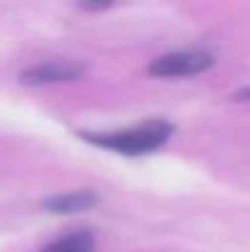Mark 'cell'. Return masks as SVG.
Listing matches in <instances>:
<instances>
[{
	"label": "cell",
	"instance_id": "cell-1",
	"mask_svg": "<svg viewBox=\"0 0 250 252\" xmlns=\"http://www.w3.org/2000/svg\"><path fill=\"white\" fill-rule=\"evenodd\" d=\"M172 135H174V125H169L165 120H147V123H140L135 127L115 130V132H98V135L81 132L86 142L103 147L108 152L125 155V157L150 155V152L160 150L162 145H167Z\"/></svg>",
	"mask_w": 250,
	"mask_h": 252
},
{
	"label": "cell",
	"instance_id": "cell-6",
	"mask_svg": "<svg viewBox=\"0 0 250 252\" xmlns=\"http://www.w3.org/2000/svg\"><path fill=\"white\" fill-rule=\"evenodd\" d=\"M83 10H91V12H98V10H108L110 5H115V0H79Z\"/></svg>",
	"mask_w": 250,
	"mask_h": 252
},
{
	"label": "cell",
	"instance_id": "cell-2",
	"mask_svg": "<svg viewBox=\"0 0 250 252\" xmlns=\"http://www.w3.org/2000/svg\"><path fill=\"white\" fill-rule=\"evenodd\" d=\"M214 66V54L201 49H184V52H169L155 59L147 71L155 79H189L196 74H204Z\"/></svg>",
	"mask_w": 250,
	"mask_h": 252
},
{
	"label": "cell",
	"instance_id": "cell-4",
	"mask_svg": "<svg viewBox=\"0 0 250 252\" xmlns=\"http://www.w3.org/2000/svg\"><path fill=\"white\" fill-rule=\"evenodd\" d=\"M42 206H44V211H49V213L71 216V213H83V211L98 206V196H96L91 189H79V191H67V193L52 196V198H47Z\"/></svg>",
	"mask_w": 250,
	"mask_h": 252
},
{
	"label": "cell",
	"instance_id": "cell-5",
	"mask_svg": "<svg viewBox=\"0 0 250 252\" xmlns=\"http://www.w3.org/2000/svg\"><path fill=\"white\" fill-rule=\"evenodd\" d=\"M96 250V238L88 230H76L69 233L49 245H44L42 252H93Z\"/></svg>",
	"mask_w": 250,
	"mask_h": 252
},
{
	"label": "cell",
	"instance_id": "cell-3",
	"mask_svg": "<svg viewBox=\"0 0 250 252\" xmlns=\"http://www.w3.org/2000/svg\"><path fill=\"white\" fill-rule=\"evenodd\" d=\"M86 74V66L79 62H44L37 66H30L20 74L22 86H52V84H69Z\"/></svg>",
	"mask_w": 250,
	"mask_h": 252
}]
</instances>
